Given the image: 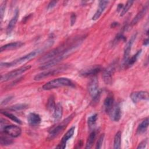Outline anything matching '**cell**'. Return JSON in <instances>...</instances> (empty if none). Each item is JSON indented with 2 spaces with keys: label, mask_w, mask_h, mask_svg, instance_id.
I'll return each mask as SVG.
<instances>
[{
  "label": "cell",
  "mask_w": 149,
  "mask_h": 149,
  "mask_svg": "<svg viewBox=\"0 0 149 149\" xmlns=\"http://www.w3.org/2000/svg\"><path fill=\"white\" fill-rule=\"evenodd\" d=\"M42 49L40 48H38L37 49H35L31 52L18 58L10 62H1V67H4V68H9V67H12L18 65H20L26 61H28L30 60L31 59L34 58L37 55L40 54L42 52Z\"/></svg>",
  "instance_id": "6da1fadb"
},
{
  "label": "cell",
  "mask_w": 149,
  "mask_h": 149,
  "mask_svg": "<svg viewBox=\"0 0 149 149\" xmlns=\"http://www.w3.org/2000/svg\"><path fill=\"white\" fill-rule=\"evenodd\" d=\"M73 83L71 80L65 78V77H60L57 78L54 80H52L45 84H44L42 88L44 90H50L54 88H57L58 87L63 86H73Z\"/></svg>",
  "instance_id": "7a4b0ae2"
},
{
  "label": "cell",
  "mask_w": 149,
  "mask_h": 149,
  "mask_svg": "<svg viewBox=\"0 0 149 149\" xmlns=\"http://www.w3.org/2000/svg\"><path fill=\"white\" fill-rule=\"evenodd\" d=\"M74 115L75 114L74 113L71 114L63 120H62L60 123H59L55 127H54L52 129H51L49 132L48 138L49 140H52L53 139L58 136L66 127V126L71 122Z\"/></svg>",
  "instance_id": "3957f363"
},
{
  "label": "cell",
  "mask_w": 149,
  "mask_h": 149,
  "mask_svg": "<svg viewBox=\"0 0 149 149\" xmlns=\"http://www.w3.org/2000/svg\"><path fill=\"white\" fill-rule=\"evenodd\" d=\"M31 68L30 65H26L24 66H22L19 68L16 69L12 71H10L6 74H2L1 77V81L2 82L8 81L12 79L15 78L16 77L19 76L20 74L24 73L27 70H29Z\"/></svg>",
  "instance_id": "277c9868"
},
{
  "label": "cell",
  "mask_w": 149,
  "mask_h": 149,
  "mask_svg": "<svg viewBox=\"0 0 149 149\" xmlns=\"http://www.w3.org/2000/svg\"><path fill=\"white\" fill-rule=\"evenodd\" d=\"M88 90L90 94L94 100H97L100 97V91L98 90V80L96 76H93L88 83Z\"/></svg>",
  "instance_id": "5b68a950"
},
{
  "label": "cell",
  "mask_w": 149,
  "mask_h": 149,
  "mask_svg": "<svg viewBox=\"0 0 149 149\" xmlns=\"http://www.w3.org/2000/svg\"><path fill=\"white\" fill-rule=\"evenodd\" d=\"M66 69V66H61L59 68H58L55 69H51V70H48L47 71L42 72L41 73H40L35 76L34 77V80H41L42 79H44L45 78H47L48 77H50L51 76H54L55 74H56L63 70H65Z\"/></svg>",
  "instance_id": "8992f818"
},
{
  "label": "cell",
  "mask_w": 149,
  "mask_h": 149,
  "mask_svg": "<svg viewBox=\"0 0 149 149\" xmlns=\"http://www.w3.org/2000/svg\"><path fill=\"white\" fill-rule=\"evenodd\" d=\"M66 49L65 48V47L62 45L56 48H55L51 51L50 52L46 54L45 55H44L42 57H41L39 59V61L41 62L45 63L47 62L48 61L58 56L61 54H62Z\"/></svg>",
  "instance_id": "52a82bcc"
},
{
  "label": "cell",
  "mask_w": 149,
  "mask_h": 149,
  "mask_svg": "<svg viewBox=\"0 0 149 149\" xmlns=\"http://www.w3.org/2000/svg\"><path fill=\"white\" fill-rule=\"evenodd\" d=\"M3 133L10 137H17L21 134L22 129L16 125H8L3 127Z\"/></svg>",
  "instance_id": "ba28073f"
},
{
  "label": "cell",
  "mask_w": 149,
  "mask_h": 149,
  "mask_svg": "<svg viewBox=\"0 0 149 149\" xmlns=\"http://www.w3.org/2000/svg\"><path fill=\"white\" fill-rule=\"evenodd\" d=\"M130 97L133 103L136 104L141 100H148V93L147 91H135L132 93Z\"/></svg>",
  "instance_id": "9c48e42d"
},
{
  "label": "cell",
  "mask_w": 149,
  "mask_h": 149,
  "mask_svg": "<svg viewBox=\"0 0 149 149\" xmlns=\"http://www.w3.org/2000/svg\"><path fill=\"white\" fill-rule=\"evenodd\" d=\"M115 72V65L112 64L109 66L103 72L102 79L107 84H111L112 80V77Z\"/></svg>",
  "instance_id": "30bf717a"
},
{
  "label": "cell",
  "mask_w": 149,
  "mask_h": 149,
  "mask_svg": "<svg viewBox=\"0 0 149 149\" xmlns=\"http://www.w3.org/2000/svg\"><path fill=\"white\" fill-rule=\"evenodd\" d=\"M74 127H72L63 136L61 141L59 143V144L56 146L57 148H65L66 147V144L69 139H70L73 135L74 132Z\"/></svg>",
  "instance_id": "8fae6325"
},
{
  "label": "cell",
  "mask_w": 149,
  "mask_h": 149,
  "mask_svg": "<svg viewBox=\"0 0 149 149\" xmlns=\"http://www.w3.org/2000/svg\"><path fill=\"white\" fill-rule=\"evenodd\" d=\"M136 34H134L132 36L131 38L129 40V41L126 43L125 49H124V53H123V62L125 64L127 62V61L129 59V55L130 54V52L132 48V46L136 39Z\"/></svg>",
  "instance_id": "7c38bea8"
},
{
  "label": "cell",
  "mask_w": 149,
  "mask_h": 149,
  "mask_svg": "<svg viewBox=\"0 0 149 149\" xmlns=\"http://www.w3.org/2000/svg\"><path fill=\"white\" fill-rule=\"evenodd\" d=\"M112 120L115 122H118L121 118V109L119 105H113L111 110L109 112Z\"/></svg>",
  "instance_id": "4fadbf2b"
},
{
  "label": "cell",
  "mask_w": 149,
  "mask_h": 149,
  "mask_svg": "<svg viewBox=\"0 0 149 149\" xmlns=\"http://www.w3.org/2000/svg\"><path fill=\"white\" fill-rule=\"evenodd\" d=\"M101 71V68L100 66H96L94 67L90 68L87 69L83 70L80 74L83 76H95V75L99 73Z\"/></svg>",
  "instance_id": "5bb4252c"
},
{
  "label": "cell",
  "mask_w": 149,
  "mask_h": 149,
  "mask_svg": "<svg viewBox=\"0 0 149 149\" xmlns=\"http://www.w3.org/2000/svg\"><path fill=\"white\" fill-rule=\"evenodd\" d=\"M108 2H109L107 1H100L99 2L98 8L96 12L95 13V14L94 15V16L92 17V19L93 20H97L101 16V14L102 13V12L104 11L105 9L106 8Z\"/></svg>",
  "instance_id": "9a60e30c"
},
{
  "label": "cell",
  "mask_w": 149,
  "mask_h": 149,
  "mask_svg": "<svg viewBox=\"0 0 149 149\" xmlns=\"http://www.w3.org/2000/svg\"><path fill=\"white\" fill-rule=\"evenodd\" d=\"M24 45V44L20 41H17V42H10L7 44H5L1 47V51H4L7 50H12V49H16L19 48H21Z\"/></svg>",
  "instance_id": "2e32d148"
},
{
  "label": "cell",
  "mask_w": 149,
  "mask_h": 149,
  "mask_svg": "<svg viewBox=\"0 0 149 149\" xmlns=\"http://www.w3.org/2000/svg\"><path fill=\"white\" fill-rule=\"evenodd\" d=\"M148 9V4H146L141 9L140 11L138 12V13L136 15V16L133 19L132 21L130 23L131 26H133L135 24H136L146 15L147 11Z\"/></svg>",
  "instance_id": "e0dca14e"
},
{
  "label": "cell",
  "mask_w": 149,
  "mask_h": 149,
  "mask_svg": "<svg viewBox=\"0 0 149 149\" xmlns=\"http://www.w3.org/2000/svg\"><path fill=\"white\" fill-rule=\"evenodd\" d=\"M27 121L31 126H37L41 122V118L40 115L37 113H30L27 116Z\"/></svg>",
  "instance_id": "ac0fdd59"
},
{
  "label": "cell",
  "mask_w": 149,
  "mask_h": 149,
  "mask_svg": "<svg viewBox=\"0 0 149 149\" xmlns=\"http://www.w3.org/2000/svg\"><path fill=\"white\" fill-rule=\"evenodd\" d=\"M19 10L17 9L16 10H15V15L14 16H13V17L11 19V20H10V22H9V24L7 26V29H6V33L8 34H10L12 31L13 30L14 27L15 26L16 24V22L17 21V19L19 18Z\"/></svg>",
  "instance_id": "d6986e66"
},
{
  "label": "cell",
  "mask_w": 149,
  "mask_h": 149,
  "mask_svg": "<svg viewBox=\"0 0 149 149\" xmlns=\"http://www.w3.org/2000/svg\"><path fill=\"white\" fill-rule=\"evenodd\" d=\"M63 115V108L61 103H58L56 104L55 109L53 113V118L55 122L59 121Z\"/></svg>",
  "instance_id": "ffe728a7"
},
{
  "label": "cell",
  "mask_w": 149,
  "mask_h": 149,
  "mask_svg": "<svg viewBox=\"0 0 149 149\" xmlns=\"http://www.w3.org/2000/svg\"><path fill=\"white\" fill-rule=\"evenodd\" d=\"M113 102H114L113 98L111 96L107 97L104 101V105L105 110L108 113L113 106Z\"/></svg>",
  "instance_id": "44dd1931"
},
{
  "label": "cell",
  "mask_w": 149,
  "mask_h": 149,
  "mask_svg": "<svg viewBox=\"0 0 149 149\" xmlns=\"http://www.w3.org/2000/svg\"><path fill=\"white\" fill-rule=\"evenodd\" d=\"M148 126V118H146L138 126L137 129V133L139 134L144 133L147 130Z\"/></svg>",
  "instance_id": "7402d4cb"
},
{
  "label": "cell",
  "mask_w": 149,
  "mask_h": 149,
  "mask_svg": "<svg viewBox=\"0 0 149 149\" xmlns=\"http://www.w3.org/2000/svg\"><path fill=\"white\" fill-rule=\"evenodd\" d=\"M96 137V132L95 131H93L89 135L87 143H86V148L87 149H89L91 148L94 144V142L95 141Z\"/></svg>",
  "instance_id": "603a6c76"
},
{
  "label": "cell",
  "mask_w": 149,
  "mask_h": 149,
  "mask_svg": "<svg viewBox=\"0 0 149 149\" xmlns=\"http://www.w3.org/2000/svg\"><path fill=\"white\" fill-rule=\"evenodd\" d=\"M1 112L2 114H3V115H5V116L8 117V118L16 122L18 124H22V121L18 118H17L15 115H14L13 114L11 113H9L8 112V111H3L2 109L1 110Z\"/></svg>",
  "instance_id": "cb8c5ba5"
},
{
  "label": "cell",
  "mask_w": 149,
  "mask_h": 149,
  "mask_svg": "<svg viewBox=\"0 0 149 149\" xmlns=\"http://www.w3.org/2000/svg\"><path fill=\"white\" fill-rule=\"evenodd\" d=\"M121 132H118L114 137V142H113V148L115 149H119L120 148L121 144Z\"/></svg>",
  "instance_id": "d4e9b609"
},
{
  "label": "cell",
  "mask_w": 149,
  "mask_h": 149,
  "mask_svg": "<svg viewBox=\"0 0 149 149\" xmlns=\"http://www.w3.org/2000/svg\"><path fill=\"white\" fill-rule=\"evenodd\" d=\"M141 52V49L138 51L136 52V54H134V55H133L130 58H129V59H128V60L127 61V62H126V63H125V65H127V66H130L133 65L136 62V61L137 60V59H138L139 56H140Z\"/></svg>",
  "instance_id": "484cf974"
},
{
  "label": "cell",
  "mask_w": 149,
  "mask_h": 149,
  "mask_svg": "<svg viewBox=\"0 0 149 149\" xmlns=\"http://www.w3.org/2000/svg\"><path fill=\"white\" fill-rule=\"evenodd\" d=\"M55 98L53 95H51L49 97L47 102V108L49 111H54L55 107Z\"/></svg>",
  "instance_id": "4316f807"
},
{
  "label": "cell",
  "mask_w": 149,
  "mask_h": 149,
  "mask_svg": "<svg viewBox=\"0 0 149 149\" xmlns=\"http://www.w3.org/2000/svg\"><path fill=\"white\" fill-rule=\"evenodd\" d=\"M97 118H98L97 114H94V115L90 116L88 118L87 123H88V125L90 129H92L95 126Z\"/></svg>",
  "instance_id": "83f0119b"
},
{
  "label": "cell",
  "mask_w": 149,
  "mask_h": 149,
  "mask_svg": "<svg viewBox=\"0 0 149 149\" xmlns=\"http://www.w3.org/2000/svg\"><path fill=\"white\" fill-rule=\"evenodd\" d=\"M0 141H1V144L2 146H8L10 145L13 143V141L12 139L8 138V137L3 136L1 134V137H0Z\"/></svg>",
  "instance_id": "f1b7e54d"
},
{
  "label": "cell",
  "mask_w": 149,
  "mask_h": 149,
  "mask_svg": "<svg viewBox=\"0 0 149 149\" xmlns=\"http://www.w3.org/2000/svg\"><path fill=\"white\" fill-rule=\"evenodd\" d=\"M133 3V1H129L126 2L125 5L123 6V8L122 10H121L120 15V16H123V15H125L127 13V12L129 10L130 7L132 6Z\"/></svg>",
  "instance_id": "f546056e"
},
{
  "label": "cell",
  "mask_w": 149,
  "mask_h": 149,
  "mask_svg": "<svg viewBox=\"0 0 149 149\" xmlns=\"http://www.w3.org/2000/svg\"><path fill=\"white\" fill-rule=\"evenodd\" d=\"M27 105L26 104H16L13 106L10 107L8 109L11 110V111H20V110H23L24 109L26 108H27Z\"/></svg>",
  "instance_id": "4dcf8cb0"
},
{
  "label": "cell",
  "mask_w": 149,
  "mask_h": 149,
  "mask_svg": "<svg viewBox=\"0 0 149 149\" xmlns=\"http://www.w3.org/2000/svg\"><path fill=\"white\" fill-rule=\"evenodd\" d=\"M104 134H102L99 137V139H98V140L97 141V144H96L95 148L100 149V148H101V146H102V143H103V141H104Z\"/></svg>",
  "instance_id": "1f68e13d"
},
{
  "label": "cell",
  "mask_w": 149,
  "mask_h": 149,
  "mask_svg": "<svg viewBox=\"0 0 149 149\" xmlns=\"http://www.w3.org/2000/svg\"><path fill=\"white\" fill-rule=\"evenodd\" d=\"M6 2L3 1L1 5V8H0V12H1V20H2L3 19V14L5 12V7H6Z\"/></svg>",
  "instance_id": "d6a6232c"
},
{
  "label": "cell",
  "mask_w": 149,
  "mask_h": 149,
  "mask_svg": "<svg viewBox=\"0 0 149 149\" xmlns=\"http://www.w3.org/2000/svg\"><path fill=\"white\" fill-rule=\"evenodd\" d=\"M148 143V140L147 139H145L144 140H143L138 146V147H137V149L139 148H146V147L147 146V144Z\"/></svg>",
  "instance_id": "836d02e7"
},
{
  "label": "cell",
  "mask_w": 149,
  "mask_h": 149,
  "mask_svg": "<svg viewBox=\"0 0 149 149\" xmlns=\"http://www.w3.org/2000/svg\"><path fill=\"white\" fill-rule=\"evenodd\" d=\"M76 16L75 15V13H73L70 16V25L73 26L75 22H76Z\"/></svg>",
  "instance_id": "e575fe53"
},
{
  "label": "cell",
  "mask_w": 149,
  "mask_h": 149,
  "mask_svg": "<svg viewBox=\"0 0 149 149\" xmlns=\"http://www.w3.org/2000/svg\"><path fill=\"white\" fill-rule=\"evenodd\" d=\"M58 1H51L48 5V9H52L55 5L57 3Z\"/></svg>",
  "instance_id": "d590c367"
},
{
  "label": "cell",
  "mask_w": 149,
  "mask_h": 149,
  "mask_svg": "<svg viewBox=\"0 0 149 149\" xmlns=\"http://www.w3.org/2000/svg\"><path fill=\"white\" fill-rule=\"evenodd\" d=\"M12 98V97H6V98H5L2 102H1V105H3V104H7L9 101H10V100Z\"/></svg>",
  "instance_id": "8d00e7d4"
},
{
  "label": "cell",
  "mask_w": 149,
  "mask_h": 149,
  "mask_svg": "<svg viewBox=\"0 0 149 149\" xmlns=\"http://www.w3.org/2000/svg\"><path fill=\"white\" fill-rule=\"evenodd\" d=\"M123 8V3H119V4H118V7H117V10H118V12L121 11V10H122Z\"/></svg>",
  "instance_id": "74e56055"
},
{
  "label": "cell",
  "mask_w": 149,
  "mask_h": 149,
  "mask_svg": "<svg viewBox=\"0 0 149 149\" xmlns=\"http://www.w3.org/2000/svg\"><path fill=\"white\" fill-rule=\"evenodd\" d=\"M148 43V39L147 38L146 40L144 41V44H143L145 45H147Z\"/></svg>",
  "instance_id": "f35d334b"
}]
</instances>
